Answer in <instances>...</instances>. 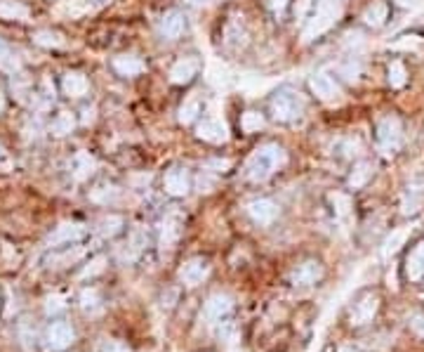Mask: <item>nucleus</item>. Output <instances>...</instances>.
Segmentation results:
<instances>
[{
	"mask_svg": "<svg viewBox=\"0 0 424 352\" xmlns=\"http://www.w3.org/2000/svg\"><path fill=\"white\" fill-rule=\"evenodd\" d=\"M379 310V295L375 291H365L361 293L356 302H354L351 312H349V324L351 326H365L375 319V314Z\"/></svg>",
	"mask_w": 424,
	"mask_h": 352,
	"instance_id": "39448f33",
	"label": "nucleus"
},
{
	"mask_svg": "<svg viewBox=\"0 0 424 352\" xmlns=\"http://www.w3.org/2000/svg\"><path fill=\"white\" fill-rule=\"evenodd\" d=\"M61 310H66V298L64 295H50L45 300V312L47 314H59Z\"/></svg>",
	"mask_w": 424,
	"mask_h": 352,
	"instance_id": "a19ab883",
	"label": "nucleus"
},
{
	"mask_svg": "<svg viewBox=\"0 0 424 352\" xmlns=\"http://www.w3.org/2000/svg\"><path fill=\"white\" fill-rule=\"evenodd\" d=\"M196 138L210 142V145H222V142L229 140V128L220 119H203L196 126Z\"/></svg>",
	"mask_w": 424,
	"mask_h": 352,
	"instance_id": "ddd939ff",
	"label": "nucleus"
},
{
	"mask_svg": "<svg viewBox=\"0 0 424 352\" xmlns=\"http://www.w3.org/2000/svg\"><path fill=\"white\" fill-rule=\"evenodd\" d=\"M340 73L347 78V81H356L358 73H361V64H358V61H354V59H349L347 64L340 66Z\"/></svg>",
	"mask_w": 424,
	"mask_h": 352,
	"instance_id": "79ce46f5",
	"label": "nucleus"
},
{
	"mask_svg": "<svg viewBox=\"0 0 424 352\" xmlns=\"http://www.w3.org/2000/svg\"><path fill=\"white\" fill-rule=\"evenodd\" d=\"M372 177V163H368V161H361L354 166V170H351V175H349V187L351 189H361V187H365L368 180Z\"/></svg>",
	"mask_w": 424,
	"mask_h": 352,
	"instance_id": "bb28decb",
	"label": "nucleus"
},
{
	"mask_svg": "<svg viewBox=\"0 0 424 352\" xmlns=\"http://www.w3.org/2000/svg\"><path fill=\"white\" fill-rule=\"evenodd\" d=\"M330 203L335 206V213L342 215V218H344L349 208H351V199H349L347 194H330Z\"/></svg>",
	"mask_w": 424,
	"mask_h": 352,
	"instance_id": "58836bf2",
	"label": "nucleus"
},
{
	"mask_svg": "<svg viewBox=\"0 0 424 352\" xmlns=\"http://www.w3.org/2000/svg\"><path fill=\"white\" fill-rule=\"evenodd\" d=\"M377 145L382 154L391 156L401 149L403 145V126H401V119L398 116H384L377 126Z\"/></svg>",
	"mask_w": 424,
	"mask_h": 352,
	"instance_id": "20e7f679",
	"label": "nucleus"
},
{
	"mask_svg": "<svg viewBox=\"0 0 424 352\" xmlns=\"http://www.w3.org/2000/svg\"><path fill=\"white\" fill-rule=\"evenodd\" d=\"M401 8H413V5H417V0H396Z\"/></svg>",
	"mask_w": 424,
	"mask_h": 352,
	"instance_id": "09e8293b",
	"label": "nucleus"
},
{
	"mask_svg": "<svg viewBox=\"0 0 424 352\" xmlns=\"http://www.w3.org/2000/svg\"><path fill=\"white\" fill-rule=\"evenodd\" d=\"M97 352H130V348L126 343L116 341V338H102V341H99Z\"/></svg>",
	"mask_w": 424,
	"mask_h": 352,
	"instance_id": "ea45409f",
	"label": "nucleus"
},
{
	"mask_svg": "<svg viewBox=\"0 0 424 352\" xmlns=\"http://www.w3.org/2000/svg\"><path fill=\"white\" fill-rule=\"evenodd\" d=\"M198 114H201V102H198V97H189V100L179 107V123L189 126V123L198 119Z\"/></svg>",
	"mask_w": 424,
	"mask_h": 352,
	"instance_id": "2f4dec72",
	"label": "nucleus"
},
{
	"mask_svg": "<svg viewBox=\"0 0 424 352\" xmlns=\"http://www.w3.org/2000/svg\"><path fill=\"white\" fill-rule=\"evenodd\" d=\"M87 237V227L83 222H61V225L47 237V246H68Z\"/></svg>",
	"mask_w": 424,
	"mask_h": 352,
	"instance_id": "9d476101",
	"label": "nucleus"
},
{
	"mask_svg": "<svg viewBox=\"0 0 424 352\" xmlns=\"http://www.w3.org/2000/svg\"><path fill=\"white\" fill-rule=\"evenodd\" d=\"M43 341H45V348L50 352H61L76 341V331L64 319H57V322H52L45 329V338Z\"/></svg>",
	"mask_w": 424,
	"mask_h": 352,
	"instance_id": "423d86ee",
	"label": "nucleus"
},
{
	"mask_svg": "<svg viewBox=\"0 0 424 352\" xmlns=\"http://www.w3.org/2000/svg\"><path fill=\"white\" fill-rule=\"evenodd\" d=\"M31 12L26 5L17 3V0H0V20L8 22H26Z\"/></svg>",
	"mask_w": 424,
	"mask_h": 352,
	"instance_id": "b1692460",
	"label": "nucleus"
},
{
	"mask_svg": "<svg viewBox=\"0 0 424 352\" xmlns=\"http://www.w3.org/2000/svg\"><path fill=\"white\" fill-rule=\"evenodd\" d=\"M285 5H288V0H269V10L273 15H280L285 10Z\"/></svg>",
	"mask_w": 424,
	"mask_h": 352,
	"instance_id": "c03bdc74",
	"label": "nucleus"
},
{
	"mask_svg": "<svg viewBox=\"0 0 424 352\" xmlns=\"http://www.w3.org/2000/svg\"><path fill=\"white\" fill-rule=\"evenodd\" d=\"M224 45L229 50H241V47L248 45V27H245V17L234 12L229 17V22L224 24Z\"/></svg>",
	"mask_w": 424,
	"mask_h": 352,
	"instance_id": "1a4fd4ad",
	"label": "nucleus"
},
{
	"mask_svg": "<svg viewBox=\"0 0 424 352\" xmlns=\"http://www.w3.org/2000/svg\"><path fill=\"white\" fill-rule=\"evenodd\" d=\"M33 43L40 47H61L64 45V38H61L59 34H54V31H38V34L33 36Z\"/></svg>",
	"mask_w": 424,
	"mask_h": 352,
	"instance_id": "c9c22d12",
	"label": "nucleus"
},
{
	"mask_svg": "<svg viewBox=\"0 0 424 352\" xmlns=\"http://www.w3.org/2000/svg\"><path fill=\"white\" fill-rule=\"evenodd\" d=\"M309 5H311V0H299V3L295 5V17L299 20V17H304V12L309 10Z\"/></svg>",
	"mask_w": 424,
	"mask_h": 352,
	"instance_id": "49530a36",
	"label": "nucleus"
},
{
	"mask_svg": "<svg viewBox=\"0 0 424 352\" xmlns=\"http://www.w3.org/2000/svg\"><path fill=\"white\" fill-rule=\"evenodd\" d=\"M245 211L250 215V220L257 222V225H271L278 218V206L271 199H252L245 206Z\"/></svg>",
	"mask_w": 424,
	"mask_h": 352,
	"instance_id": "4468645a",
	"label": "nucleus"
},
{
	"mask_svg": "<svg viewBox=\"0 0 424 352\" xmlns=\"http://www.w3.org/2000/svg\"><path fill=\"white\" fill-rule=\"evenodd\" d=\"M285 161H288V154H285L283 147L273 145V142L262 145L250 154V159H248L245 177L250 182H264L269 180L280 166H285Z\"/></svg>",
	"mask_w": 424,
	"mask_h": 352,
	"instance_id": "f257e3e1",
	"label": "nucleus"
},
{
	"mask_svg": "<svg viewBox=\"0 0 424 352\" xmlns=\"http://www.w3.org/2000/svg\"><path fill=\"white\" fill-rule=\"evenodd\" d=\"M182 222L184 218L179 213H167L163 225H160V249L163 251H170L174 244H177L179 234H182Z\"/></svg>",
	"mask_w": 424,
	"mask_h": 352,
	"instance_id": "dca6fc26",
	"label": "nucleus"
},
{
	"mask_svg": "<svg viewBox=\"0 0 424 352\" xmlns=\"http://www.w3.org/2000/svg\"><path fill=\"white\" fill-rule=\"evenodd\" d=\"M78 300H80V310L85 314H97L102 310V295H99L97 288H83Z\"/></svg>",
	"mask_w": 424,
	"mask_h": 352,
	"instance_id": "cd10ccee",
	"label": "nucleus"
},
{
	"mask_svg": "<svg viewBox=\"0 0 424 352\" xmlns=\"http://www.w3.org/2000/svg\"><path fill=\"white\" fill-rule=\"evenodd\" d=\"M405 237H408V232H394V234H391V237L389 239H386V242H384V246H382V256L384 258H389V256H394V253L398 251V249H401V244L405 242Z\"/></svg>",
	"mask_w": 424,
	"mask_h": 352,
	"instance_id": "e433bc0d",
	"label": "nucleus"
},
{
	"mask_svg": "<svg viewBox=\"0 0 424 352\" xmlns=\"http://www.w3.org/2000/svg\"><path fill=\"white\" fill-rule=\"evenodd\" d=\"M92 121H95V109L90 107L83 109V123H92Z\"/></svg>",
	"mask_w": 424,
	"mask_h": 352,
	"instance_id": "de8ad7c7",
	"label": "nucleus"
},
{
	"mask_svg": "<svg viewBox=\"0 0 424 352\" xmlns=\"http://www.w3.org/2000/svg\"><path fill=\"white\" fill-rule=\"evenodd\" d=\"M0 71H8V73L20 71V57H17V52L10 47V43H5L3 38H0Z\"/></svg>",
	"mask_w": 424,
	"mask_h": 352,
	"instance_id": "c85d7f7f",
	"label": "nucleus"
},
{
	"mask_svg": "<svg viewBox=\"0 0 424 352\" xmlns=\"http://www.w3.org/2000/svg\"><path fill=\"white\" fill-rule=\"evenodd\" d=\"M198 59L193 57H184L179 61H174V66L170 69V81L177 83V85H186L193 81V76L198 73Z\"/></svg>",
	"mask_w": 424,
	"mask_h": 352,
	"instance_id": "412c9836",
	"label": "nucleus"
},
{
	"mask_svg": "<svg viewBox=\"0 0 424 352\" xmlns=\"http://www.w3.org/2000/svg\"><path fill=\"white\" fill-rule=\"evenodd\" d=\"M61 90H64L66 97L78 100V97H85L90 92V83L80 71H66L64 78H61Z\"/></svg>",
	"mask_w": 424,
	"mask_h": 352,
	"instance_id": "a211bd4d",
	"label": "nucleus"
},
{
	"mask_svg": "<svg viewBox=\"0 0 424 352\" xmlns=\"http://www.w3.org/2000/svg\"><path fill=\"white\" fill-rule=\"evenodd\" d=\"M73 128H76V116L71 114V111L61 109L57 116H54L52 126H50V131H52L54 138H66L68 133H73Z\"/></svg>",
	"mask_w": 424,
	"mask_h": 352,
	"instance_id": "a878e982",
	"label": "nucleus"
},
{
	"mask_svg": "<svg viewBox=\"0 0 424 352\" xmlns=\"http://www.w3.org/2000/svg\"><path fill=\"white\" fill-rule=\"evenodd\" d=\"M405 81H408V71H405L403 61H391L389 64V85L391 88H403Z\"/></svg>",
	"mask_w": 424,
	"mask_h": 352,
	"instance_id": "f704fd0d",
	"label": "nucleus"
},
{
	"mask_svg": "<svg viewBox=\"0 0 424 352\" xmlns=\"http://www.w3.org/2000/svg\"><path fill=\"white\" fill-rule=\"evenodd\" d=\"M123 227H126L123 215H106V218H102V222H99V234H102L104 239H114L123 232Z\"/></svg>",
	"mask_w": 424,
	"mask_h": 352,
	"instance_id": "c756f323",
	"label": "nucleus"
},
{
	"mask_svg": "<svg viewBox=\"0 0 424 352\" xmlns=\"http://www.w3.org/2000/svg\"><path fill=\"white\" fill-rule=\"evenodd\" d=\"M184 29H186V20H184V15L179 10L165 12L163 20H160V24H158V31H160V36H163L165 41H177L179 36L184 34Z\"/></svg>",
	"mask_w": 424,
	"mask_h": 352,
	"instance_id": "f3484780",
	"label": "nucleus"
},
{
	"mask_svg": "<svg viewBox=\"0 0 424 352\" xmlns=\"http://www.w3.org/2000/svg\"><path fill=\"white\" fill-rule=\"evenodd\" d=\"M342 17V3L340 0H318L316 3V15L311 17L307 29L302 31V43H311L316 41L318 36H323L328 29L335 27Z\"/></svg>",
	"mask_w": 424,
	"mask_h": 352,
	"instance_id": "f03ea898",
	"label": "nucleus"
},
{
	"mask_svg": "<svg viewBox=\"0 0 424 352\" xmlns=\"http://www.w3.org/2000/svg\"><path fill=\"white\" fill-rule=\"evenodd\" d=\"M208 277H210V263L205 261V258H198V256L189 258V261H184L182 267H179V281L189 288L201 286Z\"/></svg>",
	"mask_w": 424,
	"mask_h": 352,
	"instance_id": "0eeeda50",
	"label": "nucleus"
},
{
	"mask_svg": "<svg viewBox=\"0 0 424 352\" xmlns=\"http://www.w3.org/2000/svg\"><path fill=\"white\" fill-rule=\"evenodd\" d=\"M90 199L95 203H102V206H109V203H114L118 199V189L114 184H99L90 191Z\"/></svg>",
	"mask_w": 424,
	"mask_h": 352,
	"instance_id": "7c9ffc66",
	"label": "nucleus"
},
{
	"mask_svg": "<svg viewBox=\"0 0 424 352\" xmlns=\"http://www.w3.org/2000/svg\"><path fill=\"white\" fill-rule=\"evenodd\" d=\"M99 3H104V0H99Z\"/></svg>",
	"mask_w": 424,
	"mask_h": 352,
	"instance_id": "603ef678",
	"label": "nucleus"
},
{
	"mask_svg": "<svg viewBox=\"0 0 424 352\" xmlns=\"http://www.w3.org/2000/svg\"><path fill=\"white\" fill-rule=\"evenodd\" d=\"M424 201V182L422 180H413L405 187V194H403V213L405 215H413L420 211Z\"/></svg>",
	"mask_w": 424,
	"mask_h": 352,
	"instance_id": "4be33fe9",
	"label": "nucleus"
},
{
	"mask_svg": "<svg viewBox=\"0 0 424 352\" xmlns=\"http://www.w3.org/2000/svg\"><path fill=\"white\" fill-rule=\"evenodd\" d=\"M5 109V97H3V92H0V111Z\"/></svg>",
	"mask_w": 424,
	"mask_h": 352,
	"instance_id": "3c124183",
	"label": "nucleus"
},
{
	"mask_svg": "<svg viewBox=\"0 0 424 352\" xmlns=\"http://www.w3.org/2000/svg\"><path fill=\"white\" fill-rule=\"evenodd\" d=\"M307 107L304 97L295 90H278L271 97V114L278 123H290L295 121L299 114Z\"/></svg>",
	"mask_w": 424,
	"mask_h": 352,
	"instance_id": "7ed1b4c3",
	"label": "nucleus"
},
{
	"mask_svg": "<svg viewBox=\"0 0 424 352\" xmlns=\"http://www.w3.org/2000/svg\"><path fill=\"white\" fill-rule=\"evenodd\" d=\"M309 88L318 100H323V102H335L340 97L338 83H335L328 73H314V76L309 78Z\"/></svg>",
	"mask_w": 424,
	"mask_h": 352,
	"instance_id": "2eb2a0df",
	"label": "nucleus"
},
{
	"mask_svg": "<svg viewBox=\"0 0 424 352\" xmlns=\"http://www.w3.org/2000/svg\"><path fill=\"white\" fill-rule=\"evenodd\" d=\"M111 66L116 69L118 76H126V78H132V76H139L144 71V61L132 57V54H121L111 61Z\"/></svg>",
	"mask_w": 424,
	"mask_h": 352,
	"instance_id": "5701e85b",
	"label": "nucleus"
},
{
	"mask_svg": "<svg viewBox=\"0 0 424 352\" xmlns=\"http://www.w3.org/2000/svg\"><path fill=\"white\" fill-rule=\"evenodd\" d=\"M0 168L3 170H10L12 168V161H10V154L3 149V147H0Z\"/></svg>",
	"mask_w": 424,
	"mask_h": 352,
	"instance_id": "a18cd8bd",
	"label": "nucleus"
},
{
	"mask_svg": "<svg viewBox=\"0 0 424 352\" xmlns=\"http://www.w3.org/2000/svg\"><path fill=\"white\" fill-rule=\"evenodd\" d=\"M234 312V298L229 293H212L203 305V314L210 322H222Z\"/></svg>",
	"mask_w": 424,
	"mask_h": 352,
	"instance_id": "f8f14e48",
	"label": "nucleus"
},
{
	"mask_svg": "<svg viewBox=\"0 0 424 352\" xmlns=\"http://www.w3.org/2000/svg\"><path fill=\"white\" fill-rule=\"evenodd\" d=\"M191 5H203V3H208V0H189Z\"/></svg>",
	"mask_w": 424,
	"mask_h": 352,
	"instance_id": "8fccbe9b",
	"label": "nucleus"
},
{
	"mask_svg": "<svg viewBox=\"0 0 424 352\" xmlns=\"http://www.w3.org/2000/svg\"><path fill=\"white\" fill-rule=\"evenodd\" d=\"M386 20H389V5L382 3V0H377V3H372V5H368L365 12H363V22L368 24V27H372V29L384 27Z\"/></svg>",
	"mask_w": 424,
	"mask_h": 352,
	"instance_id": "393cba45",
	"label": "nucleus"
},
{
	"mask_svg": "<svg viewBox=\"0 0 424 352\" xmlns=\"http://www.w3.org/2000/svg\"><path fill=\"white\" fill-rule=\"evenodd\" d=\"M241 128L243 133H257L264 128V116H262L259 111H245L241 119Z\"/></svg>",
	"mask_w": 424,
	"mask_h": 352,
	"instance_id": "72a5a7b5",
	"label": "nucleus"
},
{
	"mask_svg": "<svg viewBox=\"0 0 424 352\" xmlns=\"http://www.w3.org/2000/svg\"><path fill=\"white\" fill-rule=\"evenodd\" d=\"M83 256H85V249H80V246H73V249H66L64 253H59V256L50 258V265L54 263V267H64V265L76 263L78 258H83Z\"/></svg>",
	"mask_w": 424,
	"mask_h": 352,
	"instance_id": "473e14b6",
	"label": "nucleus"
},
{
	"mask_svg": "<svg viewBox=\"0 0 424 352\" xmlns=\"http://www.w3.org/2000/svg\"><path fill=\"white\" fill-rule=\"evenodd\" d=\"M97 170V161L95 156H90V152H76L71 159V175L76 182H83L92 173Z\"/></svg>",
	"mask_w": 424,
	"mask_h": 352,
	"instance_id": "aec40b11",
	"label": "nucleus"
},
{
	"mask_svg": "<svg viewBox=\"0 0 424 352\" xmlns=\"http://www.w3.org/2000/svg\"><path fill=\"white\" fill-rule=\"evenodd\" d=\"M323 274H326V270H323V265L318 261H304L299 263L295 270L290 272V284L297 288H309L314 286V284H318L323 279Z\"/></svg>",
	"mask_w": 424,
	"mask_h": 352,
	"instance_id": "6e6552de",
	"label": "nucleus"
},
{
	"mask_svg": "<svg viewBox=\"0 0 424 352\" xmlns=\"http://www.w3.org/2000/svg\"><path fill=\"white\" fill-rule=\"evenodd\" d=\"M165 194L174 196V199H182V196L189 194L191 189V175L189 170L182 168V166H174L165 173V180H163Z\"/></svg>",
	"mask_w": 424,
	"mask_h": 352,
	"instance_id": "9b49d317",
	"label": "nucleus"
},
{
	"mask_svg": "<svg viewBox=\"0 0 424 352\" xmlns=\"http://www.w3.org/2000/svg\"><path fill=\"white\" fill-rule=\"evenodd\" d=\"M405 277L410 281H424V239L405 258Z\"/></svg>",
	"mask_w": 424,
	"mask_h": 352,
	"instance_id": "6ab92c4d",
	"label": "nucleus"
},
{
	"mask_svg": "<svg viewBox=\"0 0 424 352\" xmlns=\"http://www.w3.org/2000/svg\"><path fill=\"white\" fill-rule=\"evenodd\" d=\"M410 329H413L420 338H424V312L413 314V319H410Z\"/></svg>",
	"mask_w": 424,
	"mask_h": 352,
	"instance_id": "37998d69",
	"label": "nucleus"
},
{
	"mask_svg": "<svg viewBox=\"0 0 424 352\" xmlns=\"http://www.w3.org/2000/svg\"><path fill=\"white\" fill-rule=\"evenodd\" d=\"M104 270H106V256H97V258H92V261L83 267V272H80V279H87V277L102 274Z\"/></svg>",
	"mask_w": 424,
	"mask_h": 352,
	"instance_id": "4c0bfd02",
	"label": "nucleus"
}]
</instances>
